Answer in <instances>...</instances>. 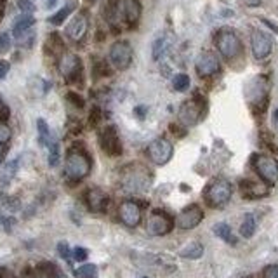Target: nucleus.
<instances>
[{
    "label": "nucleus",
    "mask_w": 278,
    "mask_h": 278,
    "mask_svg": "<svg viewBox=\"0 0 278 278\" xmlns=\"http://www.w3.org/2000/svg\"><path fill=\"white\" fill-rule=\"evenodd\" d=\"M251 45H252V54L256 60H264L271 54L273 49V40L271 37L266 35L264 32L256 30L251 37Z\"/></svg>",
    "instance_id": "14"
},
{
    "label": "nucleus",
    "mask_w": 278,
    "mask_h": 278,
    "mask_svg": "<svg viewBox=\"0 0 278 278\" xmlns=\"http://www.w3.org/2000/svg\"><path fill=\"white\" fill-rule=\"evenodd\" d=\"M58 68H60V73L68 80V82H75V80L82 75V61H80L77 54L63 52L60 56Z\"/></svg>",
    "instance_id": "9"
},
{
    "label": "nucleus",
    "mask_w": 278,
    "mask_h": 278,
    "mask_svg": "<svg viewBox=\"0 0 278 278\" xmlns=\"http://www.w3.org/2000/svg\"><path fill=\"white\" fill-rule=\"evenodd\" d=\"M242 193L247 199H259L268 193V188L264 184L254 183V181H243L242 183Z\"/></svg>",
    "instance_id": "22"
},
{
    "label": "nucleus",
    "mask_w": 278,
    "mask_h": 278,
    "mask_svg": "<svg viewBox=\"0 0 278 278\" xmlns=\"http://www.w3.org/2000/svg\"><path fill=\"white\" fill-rule=\"evenodd\" d=\"M268 92H269L268 80L264 77H256L248 82L245 89V98L254 109H264L268 103Z\"/></svg>",
    "instance_id": "4"
},
{
    "label": "nucleus",
    "mask_w": 278,
    "mask_h": 278,
    "mask_svg": "<svg viewBox=\"0 0 278 278\" xmlns=\"http://www.w3.org/2000/svg\"><path fill=\"white\" fill-rule=\"evenodd\" d=\"M119 216H120V221L124 223L125 226L129 228H136V226L141 223V207L139 204H136L134 200H125L120 204L119 207Z\"/></svg>",
    "instance_id": "15"
},
{
    "label": "nucleus",
    "mask_w": 278,
    "mask_h": 278,
    "mask_svg": "<svg viewBox=\"0 0 278 278\" xmlns=\"http://www.w3.org/2000/svg\"><path fill=\"white\" fill-rule=\"evenodd\" d=\"M4 155H6V148H4V145L0 143V162L4 160Z\"/></svg>",
    "instance_id": "47"
},
{
    "label": "nucleus",
    "mask_w": 278,
    "mask_h": 278,
    "mask_svg": "<svg viewBox=\"0 0 278 278\" xmlns=\"http://www.w3.org/2000/svg\"><path fill=\"white\" fill-rule=\"evenodd\" d=\"M91 172V158L86 151L73 148L68 151L65 162V174L71 181H80L87 178Z\"/></svg>",
    "instance_id": "1"
},
{
    "label": "nucleus",
    "mask_w": 278,
    "mask_h": 278,
    "mask_svg": "<svg viewBox=\"0 0 278 278\" xmlns=\"http://www.w3.org/2000/svg\"><path fill=\"white\" fill-rule=\"evenodd\" d=\"M11 136H12V132H11L9 125H6L4 122H0V143L6 145V143L11 139Z\"/></svg>",
    "instance_id": "37"
},
{
    "label": "nucleus",
    "mask_w": 278,
    "mask_h": 278,
    "mask_svg": "<svg viewBox=\"0 0 278 278\" xmlns=\"http://www.w3.org/2000/svg\"><path fill=\"white\" fill-rule=\"evenodd\" d=\"M18 160H12V162H9L6 165V169H4V176H2V181L4 183H9L12 176L16 174V171H18Z\"/></svg>",
    "instance_id": "34"
},
{
    "label": "nucleus",
    "mask_w": 278,
    "mask_h": 278,
    "mask_svg": "<svg viewBox=\"0 0 278 278\" xmlns=\"http://www.w3.org/2000/svg\"><path fill=\"white\" fill-rule=\"evenodd\" d=\"M143 278H148V276H143Z\"/></svg>",
    "instance_id": "52"
},
{
    "label": "nucleus",
    "mask_w": 278,
    "mask_h": 278,
    "mask_svg": "<svg viewBox=\"0 0 278 278\" xmlns=\"http://www.w3.org/2000/svg\"><path fill=\"white\" fill-rule=\"evenodd\" d=\"M214 233H216L221 240H225V242H228V243L237 242L235 237H233V231H231V226L226 225V223H217V225L214 226Z\"/></svg>",
    "instance_id": "28"
},
{
    "label": "nucleus",
    "mask_w": 278,
    "mask_h": 278,
    "mask_svg": "<svg viewBox=\"0 0 278 278\" xmlns=\"http://www.w3.org/2000/svg\"><path fill=\"white\" fill-rule=\"evenodd\" d=\"M263 278H278V264H271L263 271Z\"/></svg>",
    "instance_id": "41"
},
{
    "label": "nucleus",
    "mask_w": 278,
    "mask_h": 278,
    "mask_svg": "<svg viewBox=\"0 0 278 278\" xmlns=\"http://www.w3.org/2000/svg\"><path fill=\"white\" fill-rule=\"evenodd\" d=\"M0 278H16V276H14V273L9 271L7 268H2L0 269Z\"/></svg>",
    "instance_id": "45"
},
{
    "label": "nucleus",
    "mask_w": 278,
    "mask_h": 278,
    "mask_svg": "<svg viewBox=\"0 0 278 278\" xmlns=\"http://www.w3.org/2000/svg\"><path fill=\"white\" fill-rule=\"evenodd\" d=\"M99 145L103 151L109 157H119L122 153V143L117 129L113 125H106L99 130Z\"/></svg>",
    "instance_id": "10"
},
{
    "label": "nucleus",
    "mask_w": 278,
    "mask_h": 278,
    "mask_svg": "<svg viewBox=\"0 0 278 278\" xmlns=\"http://www.w3.org/2000/svg\"><path fill=\"white\" fill-rule=\"evenodd\" d=\"M87 256H89V252H87V248H84V247H75L73 248V259L75 261H86L87 259Z\"/></svg>",
    "instance_id": "39"
},
{
    "label": "nucleus",
    "mask_w": 278,
    "mask_h": 278,
    "mask_svg": "<svg viewBox=\"0 0 278 278\" xmlns=\"http://www.w3.org/2000/svg\"><path fill=\"white\" fill-rule=\"evenodd\" d=\"M247 2H248V6H259L261 0H247Z\"/></svg>",
    "instance_id": "49"
},
{
    "label": "nucleus",
    "mask_w": 278,
    "mask_h": 278,
    "mask_svg": "<svg viewBox=\"0 0 278 278\" xmlns=\"http://www.w3.org/2000/svg\"><path fill=\"white\" fill-rule=\"evenodd\" d=\"M275 122H276V124H278V109H276V112H275Z\"/></svg>",
    "instance_id": "51"
},
{
    "label": "nucleus",
    "mask_w": 278,
    "mask_h": 278,
    "mask_svg": "<svg viewBox=\"0 0 278 278\" xmlns=\"http://www.w3.org/2000/svg\"><path fill=\"white\" fill-rule=\"evenodd\" d=\"M54 4H56V0H47V6H49V7H52Z\"/></svg>",
    "instance_id": "50"
},
{
    "label": "nucleus",
    "mask_w": 278,
    "mask_h": 278,
    "mask_svg": "<svg viewBox=\"0 0 278 278\" xmlns=\"http://www.w3.org/2000/svg\"><path fill=\"white\" fill-rule=\"evenodd\" d=\"M122 12H124V19L129 24H136L141 18V2L139 0H122Z\"/></svg>",
    "instance_id": "19"
},
{
    "label": "nucleus",
    "mask_w": 278,
    "mask_h": 278,
    "mask_svg": "<svg viewBox=\"0 0 278 278\" xmlns=\"http://www.w3.org/2000/svg\"><path fill=\"white\" fill-rule=\"evenodd\" d=\"M33 24H35V18H33L32 14L19 16V18L14 21V24H12V35H14V39H19L23 33L30 32Z\"/></svg>",
    "instance_id": "21"
},
{
    "label": "nucleus",
    "mask_w": 278,
    "mask_h": 278,
    "mask_svg": "<svg viewBox=\"0 0 278 278\" xmlns=\"http://www.w3.org/2000/svg\"><path fill=\"white\" fill-rule=\"evenodd\" d=\"M9 70H11V65H9V61H0V82H2L4 78L7 77V73H9Z\"/></svg>",
    "instance_id": "43"
},
{
    "label": "nucleus",
    "mask_w": 278,
    "mask_h": 278,
    "mask_svg": "<svg viewBox=\"0 0 278 278\" xmlns=\"http://www.w3.org/2000/svg\"><path fill=\"white\" fill-rule=\"evenodd\" d=\"M0 221H2L4 228H6V231H11L12 226L16 225V219L14 217H6V216H0Z\"/></svg>",
    "instance_id": "44"
},
{
    "label": "nucleus",
    "mask_w": 278,
    "mask_h": 278,
    "mask_svg": "<svg viewBox=\"0 0 278 278\" xmlns=\"http://www.w3.org/2000/svg\"><path fill=\"white\" fill-rule=\"evenodd\" d=\"M124 186L130 191H145L146 188H150V176L145 169H132L125 172Z\"/></svg>",
    "instance_id": "17"
},
{
    "label": "nucleus",
    "mask_w": 278,
    "mask_h": 278,
    "mask_svg": "<svg viewBox=\"0 0 278 278\" xmlns=\"http://www.w3.org/2000/svg\"><path fill=\"white\" fill-rule=\"evenodd\" d=\"M109 63L115 66L117 70H127L132 63V47L129 42L117 40L115 44L109 47Z\"/></svg>",
    "instance_id": "7"
},
{
    "label": "nucleus",
    "mask_w": 278,
    "mask_h": 278,
    "mask_svg": "<svg viewBox=\"0 0 278 278\" xmlns=\"http://www.w3.org/2000/svg\"><path fill=\"white\" fill-rule=\"evenodd\" d=\"M216 47L221 52L223 58L226 60H235L240 52H242V42L238 35L230 28H223L216 35Z\"/></svg>",
    "instance_id": "3"
},
{
    "label": "nucleus",
    "mask_w": 278,
    "mask_h": 278,
    "mask_svg": "<svg viewBox=\"0 0 278 278\" xmlns=\"http://www.w3.org/2000/svg\"><path fill=\"white\" fill-rule=\"evenodd\" d=\"M204 113H205V99L193 98L181 104L178 119L181 124L186 125V127H193V125H197L204 119Z\"/></svg>",
    "instance_id": "5"
},
{
    "label": "nucleus",
    "mask_w": 278,
    "mask_h": 278,
    "mask_svg": "<svg viewBox=\"0 0 278 278\" xmlns=\"http://www.w3.org/2000/svg\"><path fill=\"white\" fill-rule=\"evenodd\" d=\"M146 230H148L150 235H155V237L167 235L172 230V219L165 212L155 210V212H151L148 221H146Z\"/></svg>",
    "instance_id": "13"
},
{
    "label": "nucleus",
    "mask_w": 278,
    "mask_h": 278,
    "mask_svg": "<svg viewBox=\"0 0 278 278\" xmlns=\"http://www.w3.org/2000/svg\"><path fill=\"white\" fill-rule=\"evenodd\" d=\"M73 9H75V2H68L65 7H61V9L56 12V14L50 16V18H49V23H50V24H54V26H60V24L65 23L66 18H68L71 12H73Z\"/></svg>",
    "instance_id": "24"
},
{
    "label": "nucleus",
    "mask_w": 278,
    "mask_h": 278,
    "mask_svg": "<svg viewBox=\"0 0 278 278\" xmlns=\"http://www.w3.org/2000/svg\"><path fill=\"white\" fill-rule=\"evenodd\" d=\"M77 278H98V266L96 264H82L77 271Z\"/></svg>",
    "instance_id": "30"
},
{
    "label": "nucleus",
    "mask_w": 278,
    "mask_h": 278,
    "mask_svg": "<svg viewBox=\"0 0 278 278\" xmlns=\"http://www.w3.org/2000/svg\"><path fill=\"white\" fill-rule=\"evenodd\" d=\"M202 219H204V210L197 204H193L184 210H181L179 216L176 217V226L181 230H193L200 225Z\"/></svg>",
    "instance_id": "11"
},
{
    "label": "nucleus",
    "mask_w": 278,
    "mask_h": 278,
    "mask_svg": "<svg viewBox=\"0 0 278 278\" xmlns=\"http://www.w3.org/2000/svg\"><path fill=\"white\" fill-rule=\"evenodd\" d=\"M104 18L112 26H117L120 23V18H124L122 12V0H108L104 6Z\"/></svg>",
    "instance_id": "20"
},
{
    "label": "nucleus",
    "mask_w": 278,
    "mask_h": 278,
    "mask_svg": "<svg viewBox=\"0 0 278 278\" xmlns=\"http://www.w3.org/2000/svg\"><path fill=\"white\" fill-rule=\"evenodd\" d=\"M165 49H167V40L163 39V37H160V39L155 40V44H153V60L158 61L160 58L163 56Z\"/></svg>",
    "instance_id": "33"
},
{
    "label": "nucleus",
    "mask_w": 278,
    "mask_h": 278,
    "mask_svg": "<svg viewBox=\"0 0 278 278\" xmlns=\"http://www.w3.org/2000/svg\"><path fill=\"white\" fill-rule=\"evenodd\" d=\"M11 45H12V39L7 32L0 33V54H6L11 50Z\"/></svg>",
    "instance_id": "35"
},
{
    "label": "nucleus",
    "mask_w": 278,
    "mask_h": 278,
    "mask_svg": "<svg viewBox=\"0 0 278 278\" xmlns=\"http://www.w3.org/2000/svg\"><path fill=\"white\" fill-rule=\"evenodd\" d=\"M86 202L87 207H89L92 212H104L108 207V195L106 191H103L101 188H91L86 195Z\"/></svg>",
    "instance_id": "18"
},
{
    "label": "nucleus",
    "mask_w": 278,
    "mask_h": 278,
    "mask_svg": "<svg viewBox=\"0 0 278 278\" xmlns=\"http://www.w3.org/2000/svg\"><path fill=\"white\" fill-rule=\"evenodd\" d=\"M9 115H11L9 106H7L2 99H0V122H6L7 119H9Z\"/></svg>",
    "instance_id": "42"
},
{
    "label": "nucleus",
    "mask_w": 278,
    "mask_h": 278,
    "mask_svg": "<svg viewBox=\"0 0 278 278\" xmlns=\"http://www.w3.org/2000/svg\"><path fill=\"white\" fill-rule=\"evenodd\" d=\"M254 233H256V217L252 216V214H247V216L243 217L242 225H240V235H242L243 238H251Z\"/></svg>",
    "instance_id": "27"
},
{
    "label": "nucleus",
    "mask_w": 278,
    "mask_h": 278,
    "mask_svg": "<svg viewBox=\"0 0 278 278\" xmlns=\"http://www.w3.org/2000/svg\"><path fill=\"white\" fill-rule=\"evenodd\" d=\"M21 209V202L16 199V197H9V195H0V210L4 212H18Z\"/></svg>",
    "instance_id": "25"
},
{
    "label": "nucleus",
    "mask_w": 278,
    "mask_h": 278,
    "mask_svg": "<svg viewBox=\"0 0 278 278\" xmlns=\"http://www.w3.org/2000/svg\"><path fill=\"white\" fill-rule=\"evenodd\" d=\"M45 49H50V54H54V56H58V54H63V42L60 37L56 35V33H52V35H49L47 39V44H45Z\"/></svg>",
    "instance_id": "29"
},
{
    "label": "nucleus",
    "mask_w": 278,
    "mask_h": 278,
    "mask_svg": "<svg viewBox=\"0 0 278 278\" xmlns=\"http://www.w3.org/2000/svg\"><path fill=\"white\" fill-rule=\"evenodd\" d=\"M58 252H60L61 258L66 259V261H70L71 254H73V251H70V247H68V243H66V242H60V243H58Z\"/></svg>",
    "instance_id": "38"
},
{
    "label": "nucleus",
    "mask_w": 278,
    "mask_h": 278,
    "mask_svg": "<svg viewBox=\"0 0 278 278\" xmlns=\"http://www.w3.org/2000/svg\"><path fill=\"white\" fill-rule=\"evenodd\" d=\"M18 7L24 14H32L35 11V0H18Z\"/></svg>",
    "instance_id": "36"
},
{
    "label": "nucleus",
    "mask_w": 278,
    "mask_h": 278,
    "mask_svg": "<svg viewBox=\"0 0 278 278\" xmlns=\"http://www.w3.org/2000/svg\"><path fill=\"white\" fill-rule=\"evenodd\" d=\"M87 30H89V18H87L86 12H78L66 26V37L73 42H80L86 37Z\"/></svg>",
    "instance_id": "16"
},
{
    "label": "nucleus",
    "mask_w": 278,
    "mask_h": 278,
    "mask_svg": "<svg viewBox=\"0 0 278 278\" xmlns=\"http://www.w3.org/2000/svg\"><path fill=\"white\" fill-rule=\"evenodd\" d=\"M172 86L178 92H184L189 87V77L186 73H178L172 78Z\"/></svg>",
    "instance_id": "32"
},
{
    "label": "nucleus",
    "mask_w": 278,
    "mask_h": 278,
    "mask_svg": "<svg viewBox=\"0 0 278 278\" xmlns=\"http://www.w3.org/2000/svg\"><path fill=\"white\" fill-rule=\"evenodd\" d=\"M231 184L228 183L226 179H214L212 183L205 188V202L214 209H221L225 207L226 204L230 202L231 199Z\"/></svg>",
    "instance_id": "2"
},
{
    "label": "nucleus",
    "mask_w": 278,
    "mask_h": 278,
    "mask_svg": "<svg viewBox=\"0 0 278 278\" xmlns=\"http://www.w3.org/2000/svg\"><path fill=\"white\" fill-rule=\"evenodd\" d=\"M66 98H68V99L71 101V104H75V106H78V108H82V106H84L82 96H78L77 92H68V94H66Z\"/></svg>",
    "instance_id": "40"
},
{
    "label": "nucleus",
    "mask_w": 278,
    "mask_h": 278,
    "mask_svg": "<svg viewBox=\"0 0 278 278\" xmlns=\"http://www.w3.org/2000/svg\"><path fill=\"white\" fill-rule=\"evenodd\" d=\"M146 153H148L150 160L155 163V165H165V163L172 158L174 146H172V143L167 141V139L158 137L150 143Z\"/></svg>",
    "instance_id": "8"
},
{
    "label": "nucleus",
    "mask_w": 278,
    "mask_h": 278,
    "mask_svg": "<svg viewBox=\"0 0 278 278\" xmlns=\"http://www.w3.org/2000/svg\"><path fill=\"white\" fill-rule=\"evenodd\" d=\"M54 278H66V276L63 275V273L60 271V269H56V273H54Z\"/></svg>",
    "instance_id": "48"
},
{
    "label": "nucleus",
    "mask_w": 278,
    "mask_h": 278,
    "mask_svg": "<svg viewBox=\"0 0 278 278\" xmlns=\"http://www.w3.org/2000/svg\"><path fill=\"white\" fill-rule=\"evenodd\" d=\"M195 68L200 77H210V75H216L221 70V63H219L217 56L212 50H204L197 58Z\"/></svg>",
    "instance_id": "12"
},
{
    "label": "nucleus",
    "mask_w": 278,
    "mask_h": 278,
    "mask_svg": "<svg viewBox=\"0 0 278 278\" xmlns=\"http://www.w3.org/2000/svg\"><path fill=\"white\" fill-rule=\"evenodd\" d=\"M145 112H146L145 106H137L136 109H134V113H137L139 119H145Z\"/></svg>",
    "instance_id": "46"
},
{
    "label": "nucleus",
    "mask_w": 278,
    "mask_h": 278,
    "mask_svg": "<svg viewBox=\"0 0 278 278\" xmlns=\"http://www.w3.org/2000/svg\"><path fill=\"white\" fill-rule=\"evenodd\" d=\"M254 169L266 184H275L278 181V162L269 155H256Z\"/></svg>",
    "instance_id": "6"
},
{
    "label": "nucleus",
    "mask_w": 278,
    "mask_h": 278,
    "mask_svg": "<svg viewBox=\"0 0 278 278\" xmlns=\"http://www.w3.org/2000/svg\"><path fill=\"white\" fill-rule=\"evenodd\" d=\"M47 148H49V165L56 167L58 163H60V143H58L56 139H52Z\"/></svg>",
    "instance_id": "31"
},
{
    "label": "nucleus",
    "mask_w": 278,
    "mask_h": 278,
    "mask_svg": "<svg viewBox=\"0 0 278 278\" xmlns=\"http://www.w3.org/2000/svg\"><path fill=\"white\" fill-rule=\"evenodd\" d=\"M179 256L184 259H200L204 256V245L200 242H189L179 251Z\"/></svg>",
    "instance_id": "23"
},
{
    "label": "nucleus",
    "mask_w": 278,
    "mask_h": 278,
    "mask_svg": "<svg viewBox=\"0 0 278 278\" xmlns=\"http://www.w3.org/2000/svg\"><path fill=\"white\" fill-rule=\"evenodd\" d=\"M37 129H39V141L42 146H49V143L52 141V134H50V129L47 125V122L44 119H39L37 120Z\"/></svg>",
    "instance_id": "26"
}]
</instances>
